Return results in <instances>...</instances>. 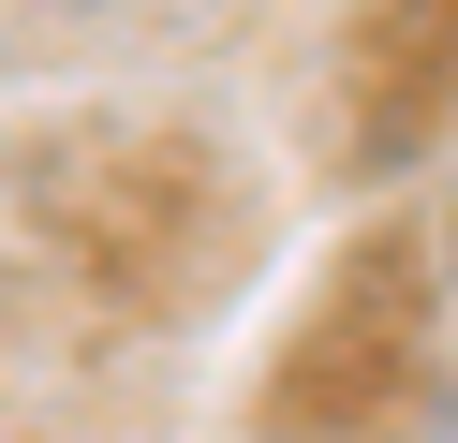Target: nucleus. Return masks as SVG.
<instances>
[{"label": "nucleus", "instance_id": "obj_2", "mask_svg": "<svg viewBox=\"0 0 458 443\" xmlns=\"http://www.w3.org/2000/svg\"><path fill=\"white\" fill-rule=\"evenodd\" d=\"M444 89H458V0H369L355 15V148L399 163Z\"/></svg>", "mask_w": 458, "mask_h": 443}, {"label": "nucleus", "instance_id": "obj_1", "mask_svg": "<svg viewBox=\"0 0 458 443\" xmlns=\"http://www.w3.org/2000/svg\"><path fill=\"white\" fill-rule=\"evenodd\" d=\"M414 266L399 251H355L340 266V311L296 340V370H281V413H340V399H399V354H414V325H385V311H414Z\"/></svg>", "mask_w": 458, "mask_h": 443}, {"label": "nucleus", "instance_id": "obj_3", "mask_svg": "<svg viewBox=\"0 0 458 443\" xmlns=\"http://www.w3.org/2000/svg\"><path fill=\"white\" fill-rule=\"evenodd\" d=\"M444 281H458V222H444Z\"/></svg>", "mask_w": 458, "mask_h": 443}]
</instances>
